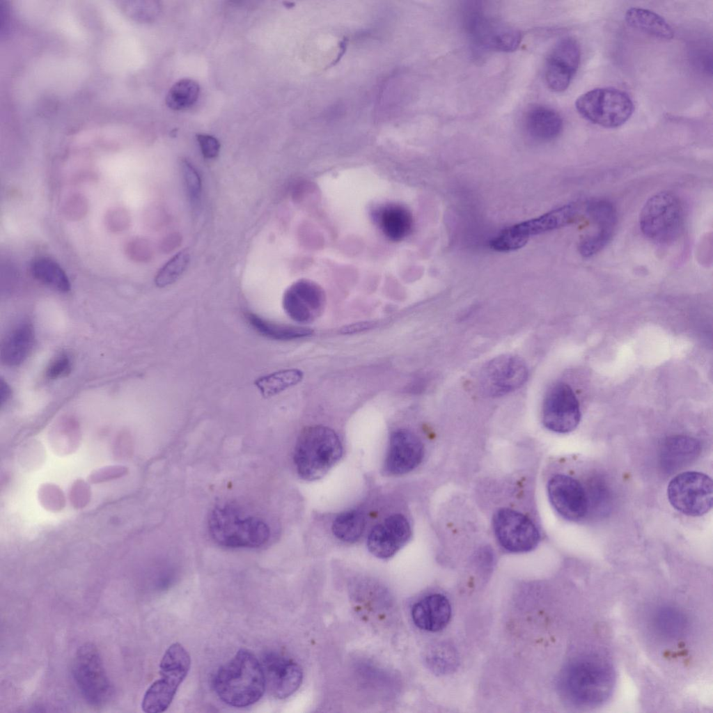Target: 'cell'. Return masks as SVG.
<instances>
[{
	"mask_svg": "<svg viewBox=\"0 0 713 713\" xmlns=\"http://www.w3.org/2000/svg\"><path fill=\"white\" fill-rule=\"evenodd\" d=\"M616 682L612 664L595 653L572 661L562 671L559 689L570 704L581 708L598 707L611 697Z\"/></svg>",
	"mask_w": 713,
	"mask_h": 713,
	"instance_id": "6da1fadb",
	"label": "cell"
},
{
	"mask_svg": "<svg viewBox=\"0 0 713 713\" xmlns=\"http://www.w3.org/2000/svg\"><path fill=\"white\" fill-rule=\"evenodd\" d=\"M213 686L219 698L235 707H244L263 696L265 678L261 664L249 650L241 649L217 671Z\"/></svg>",
	"mask_w": 713,
	"mask_h": 713,
	"instance_id": "7a4b0ae2",
	"label": "cell"
},
{
	"mask_svg": "<svg viewBox=\"0 0 713 713\" xmlns=\"http://www.w3.org/2000/svg\"><path fill=\"white\" fill-rule=\"evenodd\" d=\"M343 447L336 433L323 425L304 429L294 450V462L299 476L315 480L324 476L339 460Z\"/></svg>",
	"mask_w": 713,
	"mask_h": 713,
	"instance_id": "3957f363",
	"label": "cell"
},
{
	"mask_svg": "<svg viewBox=\"0 0 713 713\" xmlns=\"http://www.w3.org/2000/svg\"><path fill=\"white\" fill-rule=\"evenodd\" d=\"M212 538L227 548H257L269 538L268 525L255 516L242 515L235 506L225 504L215 507L208 518Z\"/></svg>",
	"mask_w": 713,
	"mask_h": 713,
	"instance_id": "277c9868",
	"label": "cell"
},
{
	"mask_svg": "<svg viewBox=\"0 0 713 713\" xmlns=\"http://www.w3.org/2000/svg\"><path fill=\"white\" fill-rule=\"evenodd\" d=\"M684 224V210L679 198L663 191L650 197L639 215L642 233L651 241L668 244L680 235Z\"/></svg>",
	"mask_w": 713,
	"mask_h": 713,
	"instance_id": "5b68a950",
	"label": "cell"
},
{
	"mask_svg": "<svg viewBox=\"0 0 713 713\" xmlns=\"http://www.w3.org/2000/svg\"><path fill=\"white\" fill-rule=\"evenodd\" d=\"M190 666V656L183 646L178 643L171 644L160 661V678L148 687L143 696L142 710L146 713L164 712L187 676Z\"/></svg>",
	"mask_w": 713,
	"mask_h": 713,
	"instance_id": "8992f818",
	"label": "cell"
},
{
	"mask_svg": "<svg viewBox=\"0 0 713 713\" xmlns=\"http://www.w3.org/2000/svg\"><path fill=\"white\" fill-rule=\"evenodd\" d=\"M575 107L583 118L606 128L625 124L634 109L629 95L613 87L596 88L583 93L576 100Z\"/></svg>",
	"mask_w": 713,
	"mask_h": 713,
	"instance_id": "52a82bcc",
	"label": "cell"
},
{
	"mask_svg": "<svg viewBox=\"0 0 713 713\" xmlns=\"http://www.w3.org/2000/svg\"><path fill=\"white\" fill-rule=\"evenodd\" d=\"M579 213V206L577 204L564 205L538 217L504 229L490 241V247L500 252L519 249L527 243L531 236L556 230L574 222Z\"/></svg>",
	"mask_w": 713,
	"mask_h": 713,
	"instance_id": "ba28073f",
	"label": "cell"
},
{
	"mask_svg": "<svg viewBox=\"0 0 713 713\" xmlns=\"http://www.w3.org/2000/svg\"><path fill=\"white\" fill-rule=\"evenodd\" d=\"M72 673L79 691L89 704L101 706L111 698L112 686L94 644L86 643L77 649Z\"/></svg>",
	"mask_w": 713,
	"mask_h": 713,
	"instance_id": "9c48e42d",
	"label": "cell"
},
{
	"mask_svg": "<svg viewBox=\"0 0 713 713\" xmlns=\"http://www.w3.org/2000/svg\"><path fill=\"white\" fill-rule=\"evenodd\" d=\"M667 495L677 510L688 516H701L712 506V480L701 472H682L670 481Z\"/></svg>",
	"mask_w": 713,
	"mask_h": 713,
	"instance_id": "30bf717a",
	"label": "cell"
},
{
	"mask_svg": "<svg viewBox=\"0 0 713 713\" xmlns=\"http://www.w3.org/2000/svg\"><path fill=\"white\" fill-rule=\"evenodd\" d=\"M493 528L500 544L511 552H526L534 549L540 533L532 521L519 512L501 508L494 515Z\"/></svg>",
	"mask_w": 713,
	"mask_h": 713,
	"instance_id": "8fae6325",
	"label": "cell"
},
{
	"mask_svg": "<svg viewBox=\"0 0 713 713\" xmlns=\"http://www.w3.org/2000/svg\"><path fill=\"white\" fill-rule=\"evenodd\" d=\"M578 399L567 384H554L545 395L542 405V423L549 430L558 433L573 431L581 420Z\"/></svg>",
	"mask_w": 713,
	"mask_h": 713,
	"instance_id": "7c38bea8",
	"label": "cell"
},
{
	"mask_svg": "<svg viewBox=\"0 0 713 713\" xmlns=\"http://www.w3.org/2000/svg\"><path fill=\"white\" fill-rule=\"evenodd\" d=\"M525 362L515 355H503L490 361L483 369L480 385L483 392L498 397L521 387L528 378Z\"/></svg>",
	"mask_w": 713,
	"mask_h": 713,
	"instance_id": "4fadbf2b",
	"label": "cell"
},
{
	"mask_svg": "<svg viewBox=\"0 0 713 713\" xmlns=\"http://www.w3.org/2000/svg\"><path fill=\"white\" fill-rule=\"evenodd\" d=\"M580 60V47L575 39L565 37L558 40L547 59L544 75L548 87L554 92L565 91L578 70Z\"/></svg>",
	"mask_w": 713,
	"mask_h": 713,
	"instance_id": "5bb4252c",
	"label": "cell"
},
{
	"mask_svg": "<svg viewBox=\"0 0 713 713\" xmlns=\"http://www.w3.org/2000/svg\"><path fill=\"white\" fill-rule=\"evenodd\" d=\"M549 501L554 509L565 519L577 522L588 510V498L583 485L575 478L557 474L547 485Z\"/></svg>",
	"mask_w": 713,
	"mask_h": 713,
	"instance_id": "9a60e30c",
	"label": "cell"
},
{
	"mask_svg": "<svg viewBox=\"0 0 713 713\" xmlns=\"http://www.w3.org/2000/svg\"><path fill=\"white\" fill-rule=\"evenodd\" d=\"M325 302L322 288L306 279L292 283L285 291L282 300L286 314L299 323H308L318 318L322 313Z\"/></svg>",
	"mask_w": 713,
	"mask_h": 713,
	"instance_id": "2e32d148",
	"label": "cell"
},
{
	"mask_svg": "<svg viewBox=\"0 0 713 713\" xmlns=\"http://www.w3.org/2000/svg\"><path fill=\"white\" fill-rule=\"evenodd\" d=\"M467 21L470 36L480 47L510 52L519 45L522 35L515 28L498 23L478 12L470 13Z\"/></svg>",
	"mask_w": 713,
	"mask_h": 713,
	"instance_id": "e0dca14e",
	"label": "cell"
},
{
	"mask_svg": "<svg viewBox=\"0 0 713 713\" xmlns=\"http://www.w3.org/2000/svg\"><path fill=\"white\" fill-rule=\"evenodd\" d=\"M266 686L271 694L283 699L292 695L300 687L303 673L300 666L285 657L269 652L261 663Z\"/></svg>",
	"mask_w": 713,
	"mask_h": 713,
	"instance_id": "ac0fdd59",
	"label": "cell"
},
{
	"mask_svg": "<svg viewBox=\"0 0 713 713\" xmlns=\"http://www.w3.org/2000/svg\"><path fill=\"white\" fill-rule=\"evenodd\" d=\"M411 528L402 515L388 517L375 526L368 538V548L377 558L386 559L393 556L408 541Z\"/></svg>",
	"mask_w": 713,
	"mask_h": 713,
	"instance_id": "d6986e66",
	"label": "cell"
},
{
	"mask_svg": "<svg viewBox=\"0 0 713 713\" xmlns=\"http://www.w3.org/2000/svg\"><path fill=\"white\" fill-rule=\"evenodd\" d=\"M423 457L421 440L407 430H398L391 435L384 469L391 475L406 473L415 469Z\"/></svg>",
	"mask_w": 713,
	"mask_h": 713,
	"instance_id": "ffe728a7",
	"label": "cell"
},
{
	"mask_svg": "<svg viewBox=\"0 0 713 713\" xmlns=\"http://www.w3.org/2000/svg\"><path fill=\"white\" fill-rule=\"evenodd\" d=\"M451 606L448 599L441 594H432L415 603L412 609L414 623L420 629L438 632L448 623Z\"/></svg>",
	"mask_w": 713,
	"mask_h": 713,
	"instance_id": "44dd1931",
	"label": "cell"
},
{
	"mask_svg": "<svg viewBox=\"0 0 713 713\" xmlns=\"http://www.w3.org/2000/svg\"><path fill=\"white\" fill-rule=\"evenodd\" d=\"M652 629L660 638L672 641L680 639L688 629V618L678 606L672 604L659 606L652 615Z\"/></svg>",
	"mask_w": 713,
	"mask_h": 713,
	"instance_id": "7402d4cb",
	"label": "cell"
},
{
	"mask_svg": "<svg viewBox=\"0 0 713 713\" xmlns=\"http://www.w3.org/2000/svg\"><path fill=\"white\" fill-rule=\"evenodd\" d=\"M34 342L32 325L23 322L7 336L1 348V361L9 366L23 363L31 352Z\"/></svg>",
	"mask_w": 713,
	"mask_h": 713,
	"instance_id": "603a6c76",
	"label": "cell"
},
{
	"mask_svg": "<svg viewBox=\"0 0 713 713\" xmlns=\"http://www.w3.org/2000/svg\"><path fill=\"white\" fill-rule=\"evenodd\" d=\"M526 126L531 136L538 141H549L561 134L563 123L560 114L553 109L538 106L528 112Z\"/></svg>",
	"mask_w": 713,
	"mask_h": 713,
	"instance_id": "cb8c5ba5",
	"label": "cell"
},
{
	"mask_svg": "<svg viewBox=\"0 0 713 713\" xmlns=\"http://www.w3.org/2000/svg\"><path fill=\"white\" fill-rule=\"evenodd\" d=\"M375 219L383 233L393 241L405 238L412 227L410 212L398 205H387L379 209Z\"/></svg>",
	"mask_w": 713,
	"mask_h": 713,
	"instance_id": "d4e9b609",
	"label": "cell"
},
{
	"mask_svg": "<svg viewBox=\"0 0 713 713\" xmlns=\"http://www.w3.org/2000/svg\"><path fill=\"white\" fill-rule=\"evenodd\" d=\"M629 26L662 40H671L674 31L670 24L657 13L641 8H630L625 15Z\"/></svg>",
	"mask_w": 713,
	"mask_h": 713,
	"instance_id": "484cf974",
	"label": "cell"
},
{
	"mask_svg": "<svg viewBox=\"0 0 713 713\" xmlns=\"http://www.w3.org/2000/svg\"><path fill=\"white\" fill-rule=\"evenodd\" d=\"M251 327L260 335L276 340H291L311 336L313 330L269 322L253 313L245 314Z\"/></svg>",
	"mask_w": 713,
	"mask_h": 713,
	"instance_id": "4316f807",
	"label": "cell"
},
{
	"mask_svg": "<svg viewBox=\"0 0 713 713\" xmlns=\"http://www.w3.org/2000/svg\"><path fill=\"white\" fill-rule=\"evenodd\" d=\"M303 376V372L299 369H284L260 377L254 384L262 396L267 398L296 385Z\"/></svg>",
	"mask_w": 713,
	"mask_h": 713,
	"instance_id": "83f0119b",
	"label": "cell"
},
{
	"mask_svg": "<svg viewBox=\"0 0 713 713\" xmlns=\"http://www.w3.org/2000/svg\"><path fill=\"white\" fill-rule=\"evenodd\" d=\"M585 212L597 226L594 233L612 237L617 223V212L612 203L604 199L586 203Z\"/></svg>",
	"mask_w": 713,
	"mask_h": 713,
	"instance_id": "f1b7e54d",
	"label": "cell"
},
{
	"mask_svg": "<svg viewBox=\"0 0 713 713\" xmlns=\"http://www.w3.org/2000/svg\"><path fill=\"white\" fill-rule=\"evenodd\" d=\"M31 271L37 280L60 292L70 289V281L61 267L48 258H39L31 266Z\"/></svg>",
	"mask_w": 713,
	"mask_h": 713,
	"instance_id": "f546056e",
	"label": "cell"
},
{
	"mask_svg": "<svg viewBox=\"0 0 713 713\" xmlns=\"http://www.w3.org/2000/svg\"><path fill=\"white\" fill-rule=\"evenodd\" d=\"M200 93L198 84L188 78L175 82L169 89L166 104L172 110L180 111L188 109L197 101Z\"/></svg>",
	"mask_w": 713,
	"mask_h": 713,
	"instance_id": "4dcf8cb0",
	"label": "cell"
},
{
	"mask_svg": "<svg viewBox=\"0 0 713 713\" xmlns=\"http://www.w3.org/2000/svg\"><path fill=\"white\" fill-rule=\"evenodd\" d=\"M364 526L363 515L356 510H350L336 517L332 524V531L338 539L354 542L361 535Z\"/></svg>",
	"mask_w": 713,
	"mask_h": 713,
	"instance_id": "1f68e13d",
	"label": "cell"
},
{
	"mask_svg": "<svg viewBox=\"0 0 713 713\" xmlns=\"http://www.w3.org/2000/svg\"><path fill=\"white\" fill-rule=\"evenodd\" d=\"M189 260L187 249L173 256L157 272L155 279L157 286L164 288L176 281L186 269Z\"/></svg>",
	"mask_w": 713,
	"mask_h": 713,
	"instance_id": "d6a6232c",
	"label": "cell"
},
{
	"mask_svg": "<svg viewBox=\"0 0 713 713\" xmlns=\"http://www.w3.org/2000/svg\"><path fill=\"white\" fill-rule=\"evenodd\" d=\"M666 453L668 454V457L671 459L668 460H674V464L676 463L677 465L680 462H684V460H688L693 457L696 453L698 449V444L695 440L687 437H675L670 439L666 442Z\"/></svg>",
	"mask_w": 713,
	"mask_h": 713,
	"instance_id": "836d02e7",
	"label": "cell"
},
{
	"mask_svg": "<svg viewBox=\"0 0 713 713\" xmlns=\"http://www.w3.org/2000/svg\"><path fill=\"white\" fill-rule=\"evenodd\" d=\"M427 662L434 671L446 673L455 667L457 657L452 647L443 645L435 647L430 652Z\"/></svg>",
	"mask_w": 713,
	"mask_h": 713,
	"instance_id": "e575fe53",
	"label": "cell"
},
{
	"mask_svg": "<svg viewBox=\"0 0 713 713\" xmlns=\"http://www.w3.org/2000/svg\"><path fill=\"white\" fill-rule=\"evenodd\" d=\"M180 171L188 197L194 205L199 203L201 196V180L194 166L187 159H181Z\"/></svg>",
	"mask_w": 713,
	"mask_h": 713,
	"instance_id": "d590c367",
	"label": "cell"
},
{
	"mask_svg": "<svg viewBox=\"0 0 713 713\" xmlns=\"http://www.w3.org/2000/svg\"><path fill=\"white\" fill-rule=\"evenodd\" d=\"M72 370V361L66 354H61L52 361L46 370V377L56 379L67 376Z\"/></svg>",
	"mask_w": 713,
	"mask_h": 713,
	"instance_id": "8d00e7d4",
	"label": "cell"
},
{
	"mask_svg": "<svg viewBox=\"0 0 713 713\" xmlns=\"http://www.w3.org/2000/svg\"><path fill=\"white\" fill-rule=\"evenodd\" d=\"M196 137L205 158L213 159L219 155L220 143L215 137L205 134H197Z\"/></svg>",
	"mask_w": 713,
	"mask_h": 713,
	"instance_id": "74e56055",
	"label": "cell"
},
{
	"mask_svg": "<svg viewBox=\"0 0 713 713\" xmlns=\"http://www.w3.org/2000/svg\"><path fill=\"white\" fill-rule=\"evenodd\" d=\"M375 324V322L370 321L356 322L344 326L340 329V331L344 334H355L370 329L374 327Z\"/></svg>",
	"mask_w": 713,
	"mask_h": 713,
	"instance_id": "f35d334b",
	"label": "cell"
},
{
	"mask_svg": "<svg viewBox=\"0 0 713 713\" xmlns=\"http://www.w3.org/2000/svg\"><path fill=\"white\" fill-rule=\"evenodd\" d=\"M10 395L11 389L10 386L1 379L0 382V402L1 405L10 398Z\"/></svg>",
	"mask_w": 713,
	"mask_h": 713,
	"instance_id": "ab89813d",
	"label": "cell"
},
{
	"mask_svg": "<svg viewBox=\"0 0 713 713\" xmlns=\"http://www.w3.org/2000/svg\"><path fill=\"white\" fill-rule=\"evenodd\" d=\"M180 242V236H178L176 234H174L173 235H170L164 241V249H168L169 251H171V250L175 249V247H176L179 244Z\"/></svg>",
	"mask_w": 713,
	"mask_h": 713,
	"instance_id": "60d3db41",
	"label": "cell"
}]
</instances>
